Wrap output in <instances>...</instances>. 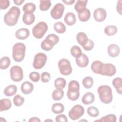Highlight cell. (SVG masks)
Segmentation results:
<instances>
[{
    "label": "cell",
    "instance_id": "7a4b0ae2",
    "mask_svg": "<svg viewBox=\"0 0 122 122\" xmlns=\"http://www.w3.org/2000/svg\"><path fill=\"white\" fill-rule=\"evenodd\" d=\"M97 92L101 101L105 103L109 104L112 100L113 96L111 88L106 85H101L98 88Z\"/></svg>",
    "mask_w": 122,
    "mask_h": 122
},
{
    "label": "cell",
    "instance_id": "d6a6232c",
    "mask_svg": "<svg viewBox=\"0 0 122 122\" xmlns=\"http://www.w3.org/2000/svg\"><path fill=\"white\" fill-rule=\"evenodd\" d=\"M10 63V60L9 57L4 56L0 59V68L5 70L8 68Z\"/></svg>",
    "mask_w": 122,
    "mask_h": 122
},
{
    "label": "cell",
    "instance_id": "7c38bea8",
    "mask_svg": "<svg viewBox=\"0 0 122 122\" xmlns=\"http://www.w3.org/2000/svg\"><path fill=\"white\" fill-rule=\"evenodd\" d=\"M64 6L63 4L58 3L56 4L51 10V15L54 20L61 18L64 11Z\"/></svg>",
    "mask_w": 122,
    "mask_h": 122
},
{
    "label": "cell",
    "instance_id": "f35d334b",
    "mask_svg": "<svg viewBox=\"0 0 122 122\" xmlns=\"http://www.w3.org/2000/svg\"><path fill=\"white\" fill-rule=\"evenodd\" d=\"M102 63V62L98 60H96L92 62L91 66L92 71L95 73L99 74L100 66Z\"/></svg>",
    "mask_w": 122,
    "mask_h": 122
},
{
    "label": "cell",
    "instance_id": "7bdbcfd3",
    "mask_svg": "<svg viewBox=\"0 0 122 122\" xmlns=\"http://www.w3.org/2000/svg\"><path fill=\"white\" fill-rule=\"evenodd\" d=\"M51 79V75L48 72H43L41 74V81L44 83L49 81Z\"/></svg>",
    "mask_w": 122,
    "mask_h": 122
},
{
    "label": "cell",
    "instance_id": "6da1fadb",
    "mask_svg": "<svg viewBox=\"0 0 122 122\" xmlns=\"http://www.w3.org/2000/svg\"><path fill=\"white\" fill-rule=\"evenodd\" d=\"M20 13L19 8L17 6H12L4 16V21L8 26H13L18 22Z\"/></svg>",
    "mask_w": 122,
    "mask_h": 122
},
{
    "label": "cell",
    "instance_id": "f546056e",
    "mask_svg": "<svg viewBox=\"0 0 122 122\" xmlns=\"http://www.w3.org/2000/svg\"><path fill=\"white\" fill-rule=\"evenodd\" d=\"M54 29L58 33H63L65 32L66 28L65 25L61 21L56 22L54 23Z\"/></svg>",
    "mask_w": 122,
    "mask_h": 122
},
{
    "label": "cell",
    "instance_id": "bcb514c9",
    "mask_svg": "<svg viewBox=\"0 0 122 122\" xmlns=\"http://www.w3.org/2000/svg\"><path fill=\"white\" fill-rule=\"evenodd\" d=\"M122 2L121 0H120L117 1V5H116V10L117 12L120 14L122 15Z\"/></svg>",
    "mask_w": 122,
    "mask_h": 122
},
{
    "label": "cell",
    "instance_id": "d6986e66",
    "mask_svg": "<svg viewBox=\"0 0 122 122\" xmlns=\"http://www.w3.org/2000/svg\"><path fill=\"white\" fill-rule=\"evenodd\" d=\"M87 2V0H78L74 5L75 10L78 13L86 9Z\"/></svg>",
    "mask_w": 122,
    "mask_h": 122
},
{
    "label": "cell",
    "instance_id": "4fadbf2b",
    "mask_svg": "<svg viewBox=\"0 0 122 122\" xmlns=\"http://www.w3.org/2000/svg\"><path fill=\"white\" fill-rule=\"evenodd\" d=\"M107 16L106 11L102 8H98L94 10L93 12V17L94 20L97 22L104 21Z\"/></svg>",
    "mask_w": 122,
    "mask_h": 122
},
{
    "label": "cell",
    "instance_id": "ba28073f",
    "mask_svg": "<svg viewBox=\"0 0 122 122\" xmlns=\"http://www.w3.org/2000/svg\"><path fill=\"white\" fill-rule=\"evenodd\" d=\"M116 72V69L115 66L110 63H102L101 65L99 74L104 76H112L114 75Z\"/></svg>",
    "mask_w": 122,
    "mask_h": 122
},
{
    "label": "cell",
    "instance_id": "e575fe53",
    "mask_svg": "<svg viewBox=\"0 0 122 122\" xmlns=\"http://www.w3.org/2000/svg\"><path fill=\"white\" fill-rule=\"evenodd\" d=\"M116 116L113 114H109L105 116L102 117L100 120H97L94 122H115L116 121Z\"/></svg>",
    "mask_w": 122,
    "mask_h": 122
},
{
    "label": "cell",
    "instance_id": "8992f818",
    "mask_svg": "<svg viewBox=\"0 0 122 122\" xmlns=\"http://www.w3.org/2000/svg\"><path fill=\"white\" fill-rule=\"evenodd\" d=\"M48 29L47 24L44 21H40L33 27L32 30L33 36L36 39H41L44 36Z\"/></svg>",
    "mask_w": 122,
    "mask_h": 122
},
{
    "label": "cell",
    "instance_id": "5bb4252c",
    "mask_svg": "<svg viewBox=\"0 0 122 122\" xmlns=\"http://www.w3.org/2000/svg\"><path fill=\"white\" fill-rule=\"evenodd\" d=\"M108 55L111 57H116L118 56L120 52L119 47L116 44H111L109 45L107 48Z\"/></svg>",
    "mask_w": 122,
    "mask_h": 122
},
{
    "label": "cell",
    "instance_id": "603a6c76",
    "mask_svg": "<svg viewBox=\"0 0 122 122\" xmlns=\"http://www.w3.org/2000/svg\"><path fill=\"white\" fill-rule=\"evenodd\" d=\"M17 91V87L15 85L11 84L7 86L4 90L3 92L6 96H12L14 95Z\"/></svg>",
    "mask_w": 122,
    "mask_h": 122
},
{
    "label": "cell",
    "instance_id": "ab89813d",
    "mask_svg": "<svg viewBox=\"0 0 122 122\" xmlns=\"http://www.w3.org/2000/svg\"><path fill=\"white\" fill-rule=\"evenodd\" d=\"M13 101L14 104L16 106H21L24 102V98L21 96L19 94L16 95L13 99Z\"/></svg>",
    "mask_w": 122,
    "mask_h": 122
},
{
    "label": "cell",
    "instance_id": "ffe728a7",
    "mask_svg": "<svg viewBox=\"0 0 122 122\" xmlns=\"http://www.w3.org/2000/svg\"><path fill=\"white\" fill-rule=\"evenodd\" d=\"M64 22L69 26L74 25L76 22V17L75 14L72 12H68L66 14L64 18Z\"/></svg>",
    "mask_w": 122,
    "mask_h": 122
},
{
    "label": "cell",
    "instance_id": "3957f363",
    "mask_svg": "<svg viewBox=\"0 0 122 122\" xmlns=\"http://www.w3.org/2000/svg\"><path fill=\"white\" fill-rule=\"evenodd\" d=\"M67 95L71 101H75L78 100L80 96V85L77 81L72 80L69 82Z\"/></svg>",
    "mask_w": 122,
    "mask_h": 122
},
{
    "label": "cell",
    "instance_id": "ac0fdd59",
    "mask_svg": "<svg viewBox=\"0 0 122 122\" xmlns=\"http://www.w3.org/2000/svg\"><path fill=\"white\" fill-rule=\"evenodd\" d=\"M95 100L94 95L91 92H87L84 94L81 99L82 102L85 105H89L93 102Z\"/></svg>",
    "mask_w": 122,
    "mask_h": 122
},
{
    "label": "cell",
    "instance_id": "f1b7e54d",
    "mask_svg": "<svg viewBox=\"0 0 122 122\" xmlns=\"http://www.w3.org/2000/svg\"><path fill=\"white\" fill-rule=\"evenodd\" d=\"M64 96V91L62 89H56L52 93V98L54 101L61 100Z\"/></svg>",
    "mask_w": 122,
    "mask_h": 122
},
{
    "label": "cell",
    "instance_id": "4dcf8cb0",
    "mask_svg": "<svg viewBox=\"0 0 122 122\" xmlns=\"http://www.w3.org/2000/svg\"><path fill=\"white\" fill-rule=\"evenodd\" d=\"M66 85V81L63 78H57L54 81V86L56 89H63L65 88Z\"/></svg>",
    "mask_w": 122,
    "mask_h": 122
},
{
    "label": "cell",
    "instance_id": "d4e9b609",
    "mask_svg": "<svg viewBox=\"0 0 122 122\" xmlns=\"http://www.w3.org/2000/svg\"><path fill=\"white\" fill-rule=\"evenodd\" d=\"M78 16L80 21L85 22L88 21L91 17V12L88 9H86L78 13Z\"/></svg>",
    "mask_w": 122,
    "mask_h": 122
},
{
    "label": "cell",
    "instance_id": "e0dca14e",
    "mask_svg": "<svg viewBox=\"0 0 122 122\" xmlns=\"http://www.w3.org/2000/svg\"><path fill=\"white\" fill-rule=\"evenodd\" d=\"M34 86L33 84L29 81H26L23 82L20 86L21 92L25 94L30 93L33 90Z\"/></svg>",
    "mask_w": 122,
    "mask_h": 122
},
{
    "label": "cell",
    "instance_id": "484cf974",
    "mask_svg": "<svg viewBox=\"0 0 122 122\" xmlns=\"http://www.w3.org/2000/svg\"><path fill=\"white\" fill-rule=\"evenodd\" d=\"M76 39L78 43L83 47L86 44L89 39L88 38L87 35L84 32H80L77 34Z\"/></svg>",
    "mask_w": 122,
    "mask_h": 122
},
{
    "label": "cell",
    "instance_id": "c3c4849f",
    "mask_svg": "<svg viewBox=\"0 0 122 122\" xmlns=\"http://www.w3.org/2000/svg\"><path fill=\"white\" fill-rule=\"evenodd\" d=\"M29 122H41V120L40 119H39L37 117H32L31 118H30L29 121H28Z\"/></svg>",
    "mask_w": 122,
    "mask_h": 122
},
{
    "label": "cell",
    "instance_id": "f6af8a7d",
    "mask_svg": "<svg viewBox=\"0 0 122 122\" xmlns=\"http://www.w3.org/2000/svg\"><path fill=\"white\" fill-rule=\"evenodd\" d=\"M0 9L5 10L10 6V2L9 0H0Z\"/></svg>",
    "mask_w": 122,
    "mask_h": 122
},
{
    "label": "cell",
    "instance_id": "44dd1931",
    "mask_svg": "<svg viewBox=\"0 0 122 122\" xmlns=\"http://www.w3.org/2000/svg\"><path fill=\"white\" fill-rule=\"evenodd\" d=\"M35 17L33 13H24L22 16V21L27 25L32 24L35 21Z\"/></svg>",
    "mask_w": 122,
    "mask_h": 122
},
{
    "label": "cell",
    "instance_id": "cb8c5ba5",
    "mask_svg": "<svg viewBox=\"0 0 122 122\" xmlns=\"http://www.w3.org/2000/svg\"><path fill=\"white\" fill-rule=\"evenodd\" d=\"M0 111L2 112L10 109L12 105L11 102L9 99H2L0 101Z\"/></svg>",
    "mask_w": 122,
    "mask_h": 122
},
{
    "label": "cell",
    "instance_id": "ee69618b",
    "mask_svg": "<svg viewBox=\"0 0 122 122\" xmlns=\"http://www.w3.org/2000/svg\"><path fill=\"white\" fill-rule=\"evenodd\" d=\"M55 121L57 122H67L68 120L66 115L59 114L56 117Z\"/></svg>",
    "mask_w": 122,
    "mask_h": 122
},
{
    "label": "cell",
    "instance_id": "277c9868",
    "mask_svg": "<svg viewBox=\"0 0 122 122\" xmlns=\"http://www.w3.org/2000/svg\"><path fill=\"white\" fill-rule=\"evenodd\" d=\"M26 46L24 43H16L12 47V58L16 62H21L25 55Z\"/></svg>",
    "mask_w": 122,
    "mask_h": 122
},
{
    "label": "cell",
    "instance_id": "f907efd6",
    "mask_svg": "<svg viewBox=\"0 0 122 122\" xmlns=\"http://www.w3.org/2000/svg\"><path fill=\"white\" fill-rule=\"evenodd\" d=\"M47 121H51V122H52V121L51 120H46L45 121V122H47Z\"/></svg>",
    "mask_w": 122,
    "mask_h": 122
},
{
    "label": "cell",
    "instance_id": "8fae6325",
    "mask_svg": "<svg viewBox=\"0 0 122 122\" xmlns=\"http://www.w3.org/2000/svg\"><path fill=\"white\" fill-rule=\"evenodd\" d=\"M84 113V109L82 106L76 104L73 106L69 112V116L71 120H76L81 117Z\"/></svg>",
    "mask_w": 122,
    "mask_h": 122
},
{
    "label": "cell",
    "instance_id": "d590c367",
    "mask_svg": "<svg viewBox=\"0 0 122 122\" xmlns=\"http://www.w3.org/2000/svg\"><path fill=\"white\" fill-rule=\"evenodd\" d=\"M40 9L41 11H46L49 10L51 5V3L50 0H41L40 1Z\"/></svg>",
    "mask_w": 122,
    "mask_h": 122
},
{
    "label": "cell",
    "instance_id": "2e32d148",
    "mask_svg": "<svg viewBox=\"0 0 122 122\" xmlns=\"http://www.w3.org/2000/svg\"><path fill=\"white\" fill-rule=\"evenodd\" d=\"M75 62L79 67L84 68L88 65L89 60L88 56L86 54H82L80 57L76 59Z\"/></svg>",
    "mask_w": 122,
    "mask_h": 122
},
{
    "label": "cell",
    "instance_id": "4316f807",
    "mask_svg": "<svg viewBox=\"0 0 122 122\" xmlns=\"http://www.w3.org/2000/svg\"><path fill=\"white\" fill-rule=\"evenodd\" d=\"M36 10V5L32 2L26 3L22 7L24 13H33Z\"/></svg>",
    "mask_w": 122,
    "mask_h": 122
},
{
    "label": "cell",
    "instance_id": "8d00e7d4",
    "mask_svg": "<svg viewBox=\"0 0 122 122\" xmlns=\"http://www.w3.org/2000/svg\"><path fill=\"white\" fill-rule=\"evenodd\" d=\"M93 83V80L92 77L87 76L84 78L82 80V85L86 89L91 88Z\"/></svg>",
    "mask_w": 122,
    "mask_h": 122
},
{
    "label": "cell",
    "instance_id": "52a82bcc",
    "mask_svg": "<svg viewBox=\"0 0 122 122\" xmlns=\"http://www.w3.org/2000/svg\"><path fill=\"white\" fill-rule=\"evenodd\" d=\"M60 73L64 76L71 74L72 69L69 61L66 59H61L59 60L58 63Z\"/></svg>",
    "mask_w": 122,
    "mask_h": 122
},
{
    "label": "cell",
    "instance_id": "681fc988",
    "mask_svg": "<svg viewBox=\"0 0 122 122\" xmlns=\"http://www.w3.org/2000/svg\"><path fill=\"white\" fill-rule=\"evenodd\" d=\"M13 2L17 5H20L24 2V0H14Z\"/></svg>",
    "mask_w": 122,
    "mask_h": 122
},
{
    "label": "cell",
    "instance_id": "5b68a950",
    "mask_svg": "<svg viewBox=\"0 0 122 122\" xmlns=\"http://www.w3.org/2000/svg\"><path fill=\"white\" fill-rule=\"evenodd\" d=\"M59 37L55 34H50L47 35L45 39L41 43V49L45 51H51L54 46L58 43Z\"/></svg>",
    "mask_w": 122,
    "mask_h": 122
},
{
    "label": "cell",
    "instance_id": "b9f144b4",
    "mask_svg": "<svg viewBox=\"0 0 122 122\" xmlns=\"http://www.w3.org/2000/svg\"><path fill=\"white\" fill-rule=\"evenodd\" d=\"M94 42L92 40L90 39H88L87 43L85 45H84L82 47V48L85 51H90L93 49L94 47Z\"/></svg>",
    "mask_w": 122,
    "mask_h": 122
},
{
    "label": "cell",
    "instance_id": "1f68e13d",
    "mask_svg": "<svg viewBox=\"0 0 122 122\" xmlns=\"http://www.w3.org/2000/svg\"><path fill=\"white\" fill-rule=\"evenodd\" d=\"M104 32L108 36H112L117 33V28L114 25H108L104 28Z\"/></svg>",
    "mask_w": 122,
    "mask_h": 122
},
{
    "label": "cell",
    "instance_id": "60d3db41",
    "mask_svg": "<svg viewBox=\"0 0 122 122\" xmlns=\"http://www.w3.org/2000/svg\"><path fill=\"white\" fill-rule=\"evenodd\" d=\"M40 74L36 71H32L29 74V78L33 82H37L40 79Z\"/></svg>",
    "mask_w": 122,
    "mask_h": 122
},
{
    "label": "cell",
    "instance_id": "9c48e42d",
    "mask_svg": "<svg viewBox=\"0 0 122 122\" xmlns=\"http://www.w3.org/2000/svg\"><path fill=\"white\" fill-rule=\"evenodd\" d=\"M47 60V56L42 52L37 53L34 58L33 62V67L35 69H40L43 68Z\"/></svg>",
    "mask_w": 122,
    "mask_h": 122
},
{
    "label": "cell",
    "instance_id": "30bf717a",
    "mask_svg": "<svg viewBox=\"0 0 122 122\" xmlns=\"http://www.w3.org/2000/svg\"><path fill=\"white\" fill-rule=\"evenodd\" d=\"M11 79L15 82H19L23 78V72L22 68L19 66H12L10 71Z\"/></svg>",
    "mask_w": 122,
    "mask_h": 122
},
{
    "label": "cell",
    "instance_id": "7dc6e473",
    "mask_svg": "<svg viewBox=\"0 0 122 122\" xmlns=\"http://www.w3.org/2000/svg\"><path fill=\"white\" fill-rule=\"evenodd\" d=\"M62 2L65 4H66V5H71L75 2V0H63Z\"/></svg>",
    "mask_w": 122,
    "mask_h": 122
},
{
    "label": "cell",
    "instance_id": "74e56055",
    "mask_svg": "<svg viewBox=\"0 0 122 122\" xmlns=\"http://www.w3.org/2000/svg\"><path fill=\"white\" fill-rule=\"evenodd\" d=\"M88 114L92 117H96L99 114L98 109L94 106H90L87 108Z\"/></svg>",
    "mask_w": 122,
    "mask_h": 122
},
{
    "label": "cell",
    "instance_id": "9a60e30c",
    "mask_svg": "<svg viewBox=\"0 0 122 122\" xmlns=\"http://www.w3.org/2000/svg\"><path fill=\"white\" fill-rule=\"evenodd\" d=\"M29 35L30 31L29 29L25 28L19 29L15 32L16 38L19 40H25L28 38Z\"/></svg>",
    "mask_w": 122,
    "mask_h": 122
},
{
    "label": "cell",
    "instance_id": "7402d4cb",
    "mask_svg": "<svg viewBox=\"0 0 122 122\" xmlns=\"http://www.w3.org/2000/svg\"><path fill=\"white\" fill-rule=\"evenodd\" d=\"M113 86L115 88L118 93L122 94V79L120 77L114 78L112 81Z\"/></svg>",
    "mask_w": 122,
    "mask_h": 122
},
{
    "label": "cell",
    "instance_id": "836d02e7",
    "mask_svg": "<svg viewBox=\"0 0 122 122\" xmlns=\"http://www.w3.org/2000/svg\"><path fill=\"white\" fill-rule=\"evenodd\" d=\"M70 52L71 55L76 59L80 57L82 54L81 48L76 45H74L71 48Z\"/></svg>",
    "mask_w": 122,
    "mask_h": 122
},
{
    "label": "cell",
    "instance_id": "83f0119b",
    "mask_svg": "<svg viewBox=\"0 0 122 122\" xmlns=\"http://www.w3.org/2000/svg\"><path fill=\"white\" fill-rule=\"evenodd\" d=\"M64 110V106L63 104L58 102L55 103L52 105L51 111L55 114H60L63 112Z\"/></svg>",
    "mask_w": 122,
    "mask_h": 122
}]
</instances>
